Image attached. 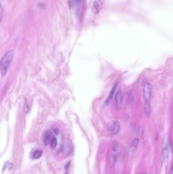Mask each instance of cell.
I'll return each instance as SVG.
<instances>
[{
  "label": "cell",
  "mask_w": 173,
  "mask_h": 174,
  "mask_svg": "<svg viewBox=\"0 0 173 174\" xmlns=\"http://www.w3.org/2000/svg\"><path fill=\"white\" fill-rule=\"evenodd\" d=\"M14 56V51L10 50L7 51L3 56H2L0 61V70L2 77H4L6 74Z\"/></svg>",
  "instance_id": "cell-1"
},
{
  "label": "cell",
  "mask_w": 173,
  "mask_h": 174,
  "mask_svg": "<svg viewBox=\"0 0 173 174\" xmlns=\"http://www.w3.org/2000/svg\"><path fill=\"white\" fill-rule=\"evenodd\" d=\"M151 86L148 82L144 83L143 86V96L145 100L144 112L147 116H149L151 113L150 99L151 97Z\"/></svg>",
  "instance_id": "cell-2"
},
{
  "label": "cell",
  "mask_w": 173,
  "mask_h": 174,
  "mask_svg": "<svg viewBox=\"0 0 173 174\" xmlns=\"http://www.w3.org/2000/svg\"><path fill=\"white\" fill-rule=\"evenodd\" d=\"M118 152V144L117 143H115L113 144L111 151V160L113 163H114L117 160Z\"/></svg>",
  "instance_id": "cell-3"
},
{
  "label": "cell",
  "mask_w": 173,
  "mask_h": 174,
  "mask_svg": "<svg viewBox=\"0 0 173 174\" xmlns=\"http://www.w3.org/2000/svg\"><path fill=\"white\" fill-rule=\"evenodd\" d=\"M164 148L162 151L163 154V162L164 163H167L168 160V155H169V148H168V141H164Z\"/></svg>",
  "instance_id": "cell-4"
},
{
  "label": "cell",
  "mask_w": 173,
  "mask_h": 174,
  "mask_svg": "<svg viewBox=\"0 0 173 174\" xmlns=\"http://www.w3.org/2000/svg\"><path fill=\"white\" fill-rule=\"evenodd\" d=\"M117 87V83H116V84H115L114 85H113V87H112V88L110 91V93L109 94L108 96L107 99L106 100V101L104 103V104H103L104 106H107L109 103L110 101L113 98V95H114L115 92Z\"/></svg>",
  "instance_id": "cell-5"
},
{
  "label": "cell",
  "mask_w": 173,
  "mask_h": 174,
  "mask_svg": "<svg viewBox=\"0 0 173 174\" xmlns=\"http://www.w3.org/2000/svg\"><path fill=\"white\" fill-rule=\"evenodd\" d=\"M120 125L119 122L117 121L114 122L110 127L111 131L113 134H117L120 131Z\"/></svg>",
  "instance_id": "cell-6"
},
{
  "label": "cell",
  "mask_w": 173,
  "mask_h": 174,
  "mask_svg": "<svg viewBox=\"0 0 173 174\" xmlns=\"http://www.w3.org/2000/svg\"><path fill=\"white\" fill-rule=\"evenodd\" d=\"M51 133L50 131H46L45 132L43 136V143L45 146L49 144V143L51 141Z\"/></svg>",
  "instance_id": "cell-7"
},
{
  "label": "cell",
  "mask_w": 173,
  "mask_h": 174,
  "mask_svg": "<svg viewBox=\"0 0 173 174\" xmlns=\"http://www.w3.org/2000/svg\"><path fill=\"white\" fill-rule=\"evenodd\" d=\"M139 140L138 138H134V140H133L130 146V149L131 151L134 152L136 151L139 145Z\"/></svg>",
  "instance_id": "cell-8"
},
{
  "label": "cell",
  "mask_w": 173,
  "mask_h": 174,
  "mask_svg": "<svg viewBox=\"0 0 173 174\" xmlns=\"http://www.w3.org/2000/svg\"><path fill=\"white\" fill-rule=\"evenodd\" d=\"M115 100H116V105L118 106H120L122 103V92H121V91H118L117 93H116Z\"/></svg>",
  "instance_id": "cell-9"
},
{
  "label": "cell",
  "mask_w": 173,
  "mask_h": 174,
  "mask_svg": "<svg viewBox=\"0 0 173 174\" xmlns=\"http://www.w3.org/2000/svg\"><path fill=\"white\" fill-rule=\"evenodd\" d=\"M100 11V5H99L98 2L97 1L93 2V7H92V12L94 14H99Z\"/></svg>",
  "instance_id": "cell-10"
},
{
  "label": "cell",
  "mask_w": 173,
  "mask_h": 174,
  "mask_svg": "<svg viewBox=\"0 0 173 174\" xmlns=\"http://www.w3.org/2000/svg\"><path fill=\"white\" fill-rule=\"evenodd\" d=\"M43 152L41 150H37L32 154V157L35 159H38L42 157Z\"/></svg>",
  "instance_id": "cell-11"
},
{
  "label": "cell",
  "mask_w": 173,
  "mask_h": 174,
  "mask_svg": "<svg viewBox=\"0 0 173 174\" xmlns=\"http://www.w3.org/2000/svg\"><path fill=\"white\" fill-rule=\"evenodd\" d=\"M72 4L76 8L80 9L83 4V0H72Z\"/></svg>",
  "instance_id": "cell-12"
},
{
  "label": "cell",
  "mask_w": 173,
  "mask_h": 174,
  "mask_svg": "<svg viewBox=\"0 0 173 174\" xmlns=\"http://www.w3.org/2000/svg\"><path fill=\"white\" fill-rule=\"evenodd\" d=\"M13 165L11 162H9V161L6 162L4 165L3 168V172H4V171H5L6 169H8L9 170L12 169L13 168Z\"/></svg>",
  "instance_id": "cell-13"
},
{
  "label": "cell",
  "mask_w": 173,
  "mask_h": 174,
  "mask_svg": "<svg viewBox=\"0 0 173 174\" xmlns=\"http://www.w3.org/2000/svg\"><path fill=\"white\" fill-rule=\"evenodd\" d=\"M127 94L128 102L130 103H133L134 99V96H133V92H131V90H128L127 91Z\"/></svg>",
  "instance_id": "cell-14"
},
{
  "label": "cell",
  "mask_w": 173,
  "mask_h": 174,
  "mask_svg": "<svg viewBox=\"0 0 173 174\" xmlns=\"http://www.w3.org/2000/svg\"><path fill=\"white\" fill-rule=\"evenodd\" d=\"M50 144H51V148L54 149L56 148L57 144V139L56 137H53L51 139V141H50Z\"/></svg>",
  "instance_id": "cell-15"
},
{
  "label": "cell",
  "mask_w": 173,
  "mask_h": 174,
  "mask_svg": "<svg viewBox=\"0 0 173 174\" xmlns=\"http://www.w3.org/2000/svg\"><path fill=\"white\" fill-rule=\"evenodd\" d=\"M23 110H24L25 113H28L29 112V103H28V100L26 99V98L25 99Z\"/></svg>",
  "instance_id": "cell-16"
},
{
  "label": "cell",
  "mask_w": 173,
  "mask_h": 174,
  "mask_svg": "<svg viewBox=\"0 0 173 174\" xmlns=\"http://www.w3.org/2000/svg\"><path fill=\"white\" fill-rule=\"evenodd\" d=\"M138 134H139L141 137H143V134H144V130H143V128L142 126H140L139 127V129H138Z\"/></svg>",
  "instance_id": "cell-17"
},
{
  "label": "cell",
  "mask_w": 173,
  "mask_h": 174,
  "mask_svg": "<svg viewBox=\"0 0 173 174\" xmlns=\"http://www.w3.org/2000/svg\"><path fill=\"white\" fill-rule=\"evenodd\" d=\"M2 14H3V9H2V7L1 6V20H2Z\"/></svg>",
  "instance_id": "cell-18"
},
{
  "label": "cell",
  "mask_w": 173,
  "mask_h": 174,
  "mask_svg": "<svg viewBox=\"0 0 173 174\" xmlns=\"http://www.w3.org/2000/svg\"><path fill=\"white\" fill-rule=\"evenodd\" d=\"M170 172L171 174H173V165H171V167L170 168Z\"/></svg>",
  "instance_id": "cell-19"
},
{
  "label": "cell",
  "mask_w": 173,
  "mask_h": 174,
  "mask_svg": "<svg viewBox=\"0 0 173 174\" xmlns=\"http://www.w3.org/2000/svg\"><path fill=\"white\" fill-rule=\"evenodd\" d=\"M54 132H55V133H56V134H59V131L58 130V129H55V130H54Z\"/></svg>",
  "instance_id": "cell-20"
},
{
  "label": "cell",
  "mask_w": 173,
  "mask_h": 174,
  "mask_svg": "<svg viewBox=\"0 0 173 174\" xmlns=\"http://www.w3.org/2000/svg\"><path fill=\"white\" fill-rule=\"evenodd\" d=\"M171 152H172V153H173V143H172V144H171Z\"/></svg>",
  "instance_id": "cell-21"
}]
</instances>
